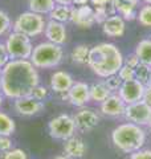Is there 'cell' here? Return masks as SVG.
<instances>
[{
    "label": "cell",
    "mask_w": 151,
    "mask_h": 159,
    "mask_svg": "<svg viewBox=\"0 0 151 159\" xmlns=\"http://www.w3.org/2000/svg\"><path fill=\"white\" fill-rule=\"evenodd\" d=\"M0 78L3 96L11 99L31 96L40 84L37 69L29 60H9L2 69Z\"/></svg>",
    "instance_id": "obj_1"
},
{
    "label": "cell",
    "mask_w": 151,
    "mask_h": 159,
    "mask_svg": "<svg viewBox=\"0 0 151 159\" xmlns=\"http://www.w3.org/2000/svg\"><path fill=\"white\" fill-rule=\"evenodd\" d=\"M123 65V54L113 43H99L90 48L88 66L98 77L106 78L117 74Z\"/></svg>",
    "instance_id": "obj_2"
},
{
    "label": "cell",
    "mask_w": 151,
    "mask_h": 159,
    "mask_svg": "<svg viewBox=\"0 0 151 159\" xmlns=\"http://www.w3.org/2000/svg\"><path fill=\"white\" fill-rule=\"evenodd\" d=\"M112 142L119 151L133 154L143 148L146 143V131L142 126L131 122L121 123L112 131Z\"/></svg>",
    "instance_id": "obj_3"
},
{
    "label": "cell",
    "mask_w": 151,
    "mask_h": 159,
    "mask_svg": "<svg viewBox=\"0 0 151 159\" xmlns=\"http://www.w3.org/2000/svg\"><path fill=\"white\" fill-rule=\"evenodd\" d=\"M64 58V49L61 45L50 41H43L33 47L29 61L36 69H50L61 64Z\"/></svg>",
    "instance_id": "obj_4"
},
{
    "label": "cell",
    "mask_w": 151,
    "mask_h": 159,
    "mask_svg": "<svg viewBox=\"0 0 151 159\" xmlns=\"http://www.w3.org/2000/svg\"><path fill=\"white\" fill-rule=\"evenodd\" d=\"M47 21L43 15H39L36 12L27 11L20 13L17 19L13 23V31L23 33L28 37H36L39 34L44 33Z\"/></svg>",
    "instance_id": "obj_5"
},
{
    "label": "cell",
    "mask_w": 151,
    "mask_h": 159,
    "mask_svg": "<svg viewBox=\"0 0 151 159\" xmlns=\"http://www.w3.org/2000/svg\"><path fill=\"white\" fill-rule=\"evenodd\" d=\"M6 49L9 56V60H29L33 51L31 37L23 33L12 32L8 34L6 40Z\"/></svg>",
    "instance_id": "obj_6"
},
{
    "label": "cell",
    "mask_w": 151,
    "mask_h": 159,
    "mask_svg": "<svg viewBox=\"0 0 151 159\" xmlns=\"http://www.w3.org/2000/svg\"><path fill=\"white\" fill-rule=\"evenodd\" d=\"M48 133L53 139L66 141L76 134V125L73 117L69 114H58L48 123Z\"/></svg>",
    "instance_id": "obj_7"
},
{
    "label": "cell",
    "mask_w": 151,
    "mask_h": 159,
    "mask_svg": "<svg viewBox=\"0 0 151 159\" xmlns=\"http://www.w3.org/2000/svg\"><path fill=\"white\" fill-rule=\"evenodd\" d=\"M123 117L126 118L127 122L135 123V125H139L142 127L147 126L151 117V106L149 103H146L143 99H140V101L126 105Z\"/></svg>",
    "instance_id": "obj_8"
},
{
    "label": "cell",
    "mask_w": 151,
    "mask_h": 159,
    "mask_svg": "<svg viewBox=\"0 0 151 159\" xmlns=\"http://www.w3.org/2000/svg\"><path fill=\"white\" fill-rule=\"evenodd\" d=\"M73 121L76 125V130L85 134V133H90L98 126L99 116L93 109L84 106L73 116Z\"/></svg>",
    "instance_id": "obj_9"
},
{
    "label": "cell",
    "mask_w": 151,
    "mask_h": 159,
    "mask_svg": "<svg viewBox=\"0 0 151 159\" xmlns=\"http://www.w3.org/2000/svg\"><path fill=\"white\" fill-rule=\"evenodd\" d=\"M66 101L73 106L84 107L90 102V85L84 81H74L66 93Z\"/></svg>",
    "instance_id": "obj_10"
},
{
    "label": "cell",
    "mask_w": 151,
    "mask_h": 159,
    "mask_svg": "<svg viewBox=\"0 0 151 159\" xmlns=\"http://www.w3.org/2000/svg\"><path fill=\"white\" fill-rule=\"evenodd\" d=\"M13 109L19 116L32 117V116H36V114L41 113L45 109V105L43 101H39V99H34L32 96H28V97L15 99Z\"/></svg>",
    "instance_id": "obj_11"
},
{
    "label": "cell",
    "mask_w": 151,
    "mask_h": 159,
    "mask_svg": "<svg viewBox=\"0 0 151 159\" xmlns=\"http://www.w3.org/2000/svg\"><path fill=\"white\" fill-rule=\"evenodd\" d=\"M144 85L140 84L137 80H130V81L122 82V86L119 88L118 94L119 97L123 99L126 105L134 103L137 101H140L143 98V93H144Z\"/></svg>",
    "instance_id": "obj_12"
},
{
    "label": "cell",
    "mask_w": 151,
    "mask_h": 159,
    "mask_svg": "<svg viewBox=\"0 0 151 159\" xmlns=\"http://www.w3.org/2000/svg\"><path fill=\"white\" fill-rule=\"evenodd\" d=\"M72 21L76 27L82 28V29H89L95 24V17H94V9L90 6H76L72 9Z\"/></svg>",
    "instance_id": "obj_13"
},
{
    "label": "cell",
    "mask_w": 151,
    "mask_h": 159,
    "mask_svg": "<svg viewBox=\"0 0 151 159\" xmlns=\"http://www.w3.org/2000/svg\"><path fill=\"white\" fill-rule=\"evenodd\" d=\"M99 110L106 117H122L126 110V103L118 93H112L103 102L99 103Z\"/></svg>",
    "instance_id": "obj_14"
},
{
    "label": "cell",
    "mask_w": 151,
    "mask_h": 159,
    "mask_svg": "<svg viewBox=\"0 0 151 159\" xmlns=\"http://www.w3.org/2000/svg\"><path fill=\"white\" fill-rule=\"evenodd\" d=\"M44 34L48 41L57 44V45H61V47L66 43V37H68L65 24L54 21V20L47 21V25H45V29H44Z\"/></svg>",
    "instance_id": "obj_15"
},
{
    "label": "cell",
    "mask_w": 151,
    "mask_h": 159,
    "mask_svg": "<svg viewBox=\"0 0 151 159\" xmlns=\"http://www.w3.org/2000/svg\"><path fill=\"white\" fill-rule=\"evenodd\" d=\"M101 25H102V32L105 36L112 37V39L122 37L126 32V21L118 13L108 17Z\"/></svg>",
    "instance_id": "obj_16"
},
{
    "label": "cell",
    "mask_w": 151,
    "mask_h": 159,
    "mask_svg": "<svg viewBox=\"0 0 151 159\" xmlns=\"http://www.w3.org/2000/svg\"><path fill=\"white\" fill-rule=\"evenodd\" d=\"M74 84L72 74L65 70H56L50 76V89L57 94H65L69 92Z\"/></svg>",
    "instance_id": "obj_17"
},
{
    "label": "cell",
    "mask_w": 151,
    "mask_h": 159,
    "mask_svg": "<svg viewBox=\"0 0 151 159\" xmlns=\"http://www.w3.org/2000/svg\"><path fill=\"white\" fill-rule=\"evenodd\" d=\"M64 155L69 157L70 159H80L86 152V143L80 137H70L66 141H64Z\"/></svg>",
    "instance_id": "obj_18"
},
{
    "label": "cell",
    "mask_w": 151,
    "mask_h": 159,
    "mask_svg": "<svg viewBox=\"0 0 151 159\" xmlns=\"http://www.w3.org/2000/svg\"><path fill=\"white\" fill-rule=\"evenodd\" d=\"M135 54L139 58L140 64H144L151 68V39H143L135 47Z\"/></svg>",
    "instance_id": "obj_19"
},
{
    "label": "cell",
    "mask_w": 151,
    "mask_h": 159,
    "mask_svg": "<svg viewBox=\"0 0 151 159\" xmlns=\"http://www.w3.org/2000/svg\"><path fill=\"white\" fill-rule=\"evenodd\" d=\"M72 9H73V6H60V4H56L54 8L48 13L49 19L65 24V23L70 21V17H72Z\"/></svg>",
    "instance_id": "obj_20"
},
{
    "label": "cell",
    "mask_w": 151,
    "mask_h": 159,
    "mask_svg": "<svg viewBox=\"0 0 151 159\" xmlns=\"http://www.w3.org/2000/svg\"><path fill=\"white\" fill-rule=\"evenodd\" d=\"M113 4L115 7V11L119 16H122L126 20H129V21H131V20H137V7L134 6H130L127 3H123L121 2V0H113Z\"/></svg>",
    "instance_id": "obj_21"
},
{
    "label": "cell",
    "mask_w": 151,
    "mask_h": 159,
    "mask_svg": "<svg viewBox=\"0 0 151 159\" xmlns=\"http://www.w3.org/2000/svg\"><path fill=\"white\" fill-rule=\"evenodd\" d=\"M112 92L109 90V88L105 85V82H95L93 85H90V101L93 102H103L106 99Z\"/></svg>",
    "instance_id": "obj_22"
},
{
    "label": "cell",
    "mask_w": 151,
    "mask_h": 159,
    "mask_svg": "<svg viewBox=\"0 0 151 159\" xmlns=\"http://www.w3.org/2000/svg\"><path fill=\"white\" fill-rule=\"evenodd\" d=\"M29 11L36 12L39 15H48L56 6L54 0H29L28 2Z\"/></svg>",
    "instance_id": "obj_23"
},
{
    "label": "cell",
    "mask_w": 151,
    "mask_h": 159,
    "mask_svg": "<svg viewBox=\"0 0 151 159\" xmlns=\"http://www.w3.org/2000/svg\"><path fill=\"white\" fill-rule=\"evenodd\" d=\"M89 53H90V48L86 44H78L73 48L72 53H70V58L72 61L78 64V65H88V60H89Z\"/></svg>",
    "instance_id": "obj_24"
},
{
    "label": "cell",
    "mask_w": 151,
    "mask_h": 159,
    "mask_svg": "<svg viewBox=\"0 0 151 159\" xmlns=\"http://www.w3.org/2000/svg\"><path fill=\"white\" fill-rule=\"evenodd\" d=\"M16 130V123L13 118L9 117L7 113L0 111V135L11 137Z\"/></svg>",
    "instance_id": "obj_25"
},
{
    "label": "cell",
    "mask_w": 151,
    "mask_h": 159,
    "mask_svg": "<svg viewBox=\"0 0 151 159\" xmlns=\"http://www.w3.org/2000/svg\"><path fill=\"white\" fill-rule=\"evenodd\" d=\"M94 9V17H95V23L102 24L108 17L113 16V15L117 13L115 11V7L113 3L106 4V6H98V7H93Z\"/></svg>",
    "instance_id": "obj_26"
},
{
    "label": "cell",
    "mask_w": 151,
    "mask_h": 159,
    "mask_svg": "<svg viewBox=\"0 0 151 159\" xmlns=\"http://www.w3.org/2000/svg\"><path fill=\"white\" fill-rule=\"evenodd\" d=\"M137 21L144 28H151V6L144 4L139 8L137 13Z\"/></svg>",
    "instance_id": "obj_27"
},
{
    "label": "cell",
    "mask_w": 151,
    "mask_h": 159,
    "mask_svg": "<svg viewBox=\"0 0 151 159\" xmlns=\"http://www.w3.org/2000/svg\"><path fill=\"white\" fill-rule=\"evenodd\" d=\"M150 72L151 68L144 65V64H139V65L135 68V80L139 81L140 84H143L144 86L149 85V80H150Z\"/></svg>",
    "instance_id": "obj_28"
},
{
    "label": "cell",
    "mask_w": 151,
    "mask_h": 159,
    "mask_svg": "<svg viewBox=\"0 0 151 159\" xmlns=\"http://www.w3.org/2000/svg\"><path fill=\"white\" fill-rule=\"evenodd\" d=\"M103 82H105V85L109 88V90L112 92V93H118L119 88L122 86V81H121V78L117 76V74L106 77Z\"/></svg>",
    "instance_id": "obj_29"
},
{
    "label": "cell",
    "mask_w": 151,
    "mask_h": 159,
    "mask_svg": "<svg viewBox=\"0 0 151 159\" xmlns=\"http://www.w3.org/2000/svg\"><path fill=\"white\" fill-rule=\"evenodd\" d=\"M2 159H29L23 148H11L2 154Z\"/></svg>",
    "instance_id": "obj_30"
},
{
    "label": "cell",
    "mask_w": 151,
    "mask_h": 159,
    "mask_svg": "<svg viewBox=\"0 0 151 159\" xmlns=\"http://www.w3.org/2000/svg\"><path fill=\"white\" fill-rule=\"evenodd\" d=\"M117 76L121 78V81L122 82H126V81H130V80H134L135 78V69L130 68L127 65H122V68L118 70Z\"/></svg>",
    "instance_id": "obj_31"
},
{
    "label": "cell",
    "mask_w": 151,
    "mask_h": 159,
    "mask_svg": "<svg viewBox=\"0 0 151 159\" xmlns=\"http://www.w3.org/2000/svg\"><path fill=\"white\" fill-rule=\"evenodd\" d=\"M11 29V19H9L8 13L0 9V36L7 34Z\"/></svg>",
    "instance_id": "obj_32"
},
{
    "label": "cell",
    "mask_w": 151,
    "mask_h": 159,
    "mask_svg": "<svg viewBox=\"0 0 151 159\" xmlns=\"http://www.w3.org/2000/svg\"><path fill=\"white\" fill-rule=\"evenodd\" d=\"M31 96H32L34 99H39V101H43V102H44V99L48 97V89L39 84V85L33 89V92H32Z\"/></svg>",
    "instance_id": "obj_33"
},
{
    "label": "cell",
    "mask_w": 151,
    "mask_h": 159,
    "mask_svg": "<svg viewBox=\"0 0 151 159\" xmlns=\"http://www.w3.org/2000/svg\"><path fill=\"white\" fill-rule=\"evenodd\" d=\"M130 159H151V148H140L130 154Z\"/></svg>",
    "instance_id": "obj_34"
},
{
    "label": "cell",
    "mask_w": 151,
    "mask_h": 159,
    "mask_svg": "<svg viewBox=\"0 0 151 159\" xmlns=\"http://www.w3.org/2000/svg\"><path fill=\"white\" fill-rule=\"evenodd\" d=\"M12 139L9 137H6V135H0V152H6V151H9L12 147Z\"/></svg>",
    "instance_id": "obj_35"
},
{
    "label": "cell",
    "mask_w": 151,
    "mask_h": 159,
    "mask_svg": "<svg viewBox=\"0 0 151 159\" xmlns=\"http://www.w3.org/2000/svg\"><path fill=\"white\" fill-rule=\"evenodd\" d=\"M123 64L125 65H127V66H130V68L135 69L140 62H139V58H138L137 54L131 53V54H129L127 57H123Z\"/></svg>",
    "instance_id": "obj_36"
},
{
    "label": "cell",
    "mask_w": 151,
    "mask_h": 159,
    "mask_svg": "<svg viewBox=\"0 0 151 159\" xmlns=\"http://www.w3.org/2000/svg\"><path fill=\"white\" fill-rule=\"evenodd\" d=\"M9 61V56L7 53V49L4 44H0V69L6 66V64Z\"/></svg>",
    "instance_id": "obj_37"
},
{
    "label": "cell",
    "mask_w": 151,
    "mask_h": 159,
    "mask_svg": "<svg viewBox=\"0 0 151 159\" xmlns=\"http://www.w3.org/2000/svg\"><path fill=\"white\" fill-rule=\"evenodd\" d=\"M142 99L151 106V86H146L144 88V93H143V98Z\"/></svg>",
    "instance_id": "obj_38"
},
{
    "label": "cell",
    "mask_w": 151,
    "mask_h": 159,
    "mask_svg": "<svg viewBox=\"0 0 151 159\" xmlns=\"http://www.w3.org/2000/svg\"><path fill=\"white\" fill-rule=\"evenodd\" d=\"M90 3L93 4V7H98V6H106V4L113 3V0H90Z\"/></svg>",
    "instance_id": "obj_39"
},
{
    "label": "cell",
    "mask_w": 151,
    "mask_h": 159,
    "mask_svg": "<svg viewBox=\"0 0 151 159\" xmlns=\"http://www.w3.org/2000/svg\"><path fill=\"white\" fill-rule=\"evenodd\" d=\"M56 4H60V6H73L74 0H54Z\"/></svg>",
    "instance_id": "obj_40"
},
{
    "label": "cell",
    "mask_w": 151,
    "mask_h": 159,
    "mask_svg": "<svg viewBox=\"0 0 151 159\" xmlns=\"http://www.w3.org/2000/svg\"><path fill=\"white\" fill-rule=\"evenodd\" d=\"M88 3H90V0H74L73 6H86Z\"/></svg>",
    "instance_id": "obj_41"
},
{
    "label": "cell",
    "mask_w": 151,
    "mask_h": 159,
    "mask_svg": "<svg viewBox=\"0 0 151 159\" xmlns=\"http://www.w3.org/2000/svg\"><path fill=\"white\" fill-rule=\"evenodd\" d=\"M121 2L127 3L130 6H134V7H138V4H139V0H121Z\"/></svg>",
    "instance_id": "obj_42"
},
{
    "label": "cell",
    "mask_w": 151,
    "mask_h": 159,
    "mask_svg": "<svg viewBox=\"0 0 151 159\" xmlns=\"http://www.w3.org/2000/svg\"><path fill=\"white\" fill-rule=\"evenodd\" d=\"M53 159H70V158L66 157V155H57V157H54Z\"/></svg>",
    "instance_id": "obj_43"
},
{
    "label": "cell",
    "mask_w": 151,
    "mask_h": 159,
    "mask_svg": "<svg viewBox=\"0 0 151 159\" xmlns=\"http://www.w3.org/2000/svg\"><path fill=\"white\" fill-rule=\"evenodd\" d=\"M3 101H4V96H3L2 93H0V107L3 106Z\"/></svg>",
    "instance_id": "obj_44"
},
{
    "label": "cell",
    "mask_w": 151,
    "mask_h": 159,
    "mask_svg": "<svg viewBox=\"0 0 151 159\" xmlns=\"http://www.w3.org/2000/svg\"><path fill=\"white\" fill-rule=\"evenodd\" d=\"M139 2H142L143 4H149V6H151V0H139Z\"/></svg>",
    "instance_id": "obj_45"
},
{
    "label": "cell",
    "mask_w": 151,
    "mask_h": 159,
    "mask_svg": "<svg viewBox=\"0 0 151 159\" xmlns=\"http://www.w3.org/2000/svg\"><path fill=\"white\" fill-rule=\"evenodd\" d=\"M147 127L151 130V117H150V121H149V123H147Z\"/></svg>",
    "instance_id": "obj_46"
},
{
    "label": "cell",
    "mask_w": 151,
    "mask_h": 159,
    "mask_svg": "<svg viewBox=\"0 0 151 159\" xmlns=\"http://www.w3.org/2000/svg\"><path fill=\"white\" fill-rule=\"evenodd\" d=\"M147 86H151V72H150V80H149V85Z\"/></svg>",
    "instance_id": "obj_47"
},
{
    "label": "cell",
    "mask_w": 151,
    "mask_h": 159,
    "mask_svg": "<svg viewBox=\"0 0 151 159\" xmlns=\"http://www.w3.org/2000/svg\"><path fill=\"white\" fill-rule=\"evenodd\" d=\"M0 90H2V78H0Z\"/></svg>",
    "instance_id": "obj_48"
}]
</instances>
